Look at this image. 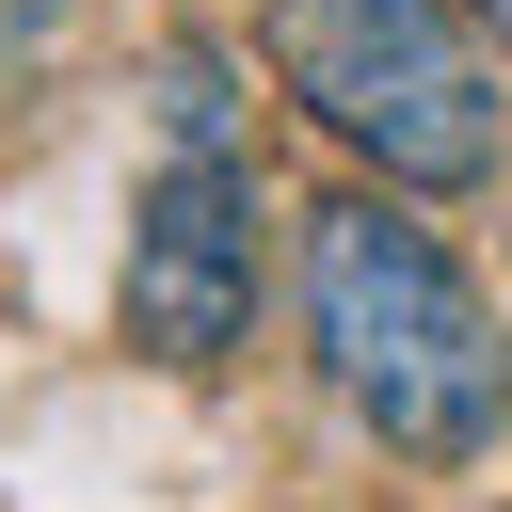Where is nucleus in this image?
Here are the masks:
<instances>
[{
  "label": "nucleus",
  "instance_id": "f257e3e1",
  "mask_svg": "<svg viewBox=\"0 0 512 512\" xmlns=\"http://www.w3.org/2000/svg\"><path fill=\"white\" fill-rule=\"evenodd\" d=\"M304 336H320L336 400H352L384 448H416V464L480 448L496 400H512V336L480 320V288L448 272V240L400 224L384 192L304 208Z\"/></svg>",
  "mask_w": 512,
  "mask_h": 512
},
{
  "label": "nucleus",
  "instance_id": "f03ea898",
  "mask_svg": "<svg viewBox=\"0 0 512 512\" xmlns=\"http://www.w3.org/2000/svg\"><path fill=\"white\" fill-rule=\"evenodd\" d=\"M256 48H272V80H288L352 160H384V192H480L496 144H512L496 64H480L448 16H416V0H272Z\"/></svg>",
  "mask_w": 512,
  "mask_h": 512
},
{
  "label": "nucleus",
  "instance_id": "7ed1b4c3",
  "mask_svg": "<svg viewBox=\"0 0 512 512\" xmlns=\"http://www.w3.org/2000/svg\"><path fill=\"white\" fill-rule=\"evenodd\" d=\"M112 320L144 368H224L240 320H256V176L224 144H176L128 208V272H112Z\"/></svg>",
  "mask_w": 512,
  "mask_h": 512
},
{
  "label": "nucleus",
  "instance_id": "20e7f679",
  "mask_svg": "<svg viewBox=\"0 0 512 512\" xmlns=\"http://www.w3.org/2000/svg\"><path fill=\"white\" fill-rule=\"evenodd\" d=\"M64 16H80V0H0V64H32V48L64 32Z\"/></svg>",
  "mask_w": 512,
  "mask_h": 512
},
{
  "label": "nucleus",
  "instance_id": "39448f33",
  "mask_svg": "<svg viewBox=\"0 0 512 512\" xmlns=\"http://www.w3.org/2000/svg\"><path fill=\"white\" fill-rule=\"evenodd\" d=\"M416 16H448V0H416Z\"/></svg>",
  "mask_w": 512,
  "mask_h": 512
},
{
  "label": "nucleus",
  "instance_id": "423d86ee",
  "mask_svg": "<svg viewBox=\"0 0 512 512\" xmlns=\"http://www.w3.org/2000/svg\"><path fill=\"white\" fill-rule=\"evenodd\" d=\"M496 32H512V0H496Z\"/></svg>",
  "mask_w": 512,
  "mask_h": 512
}]
</instances>
